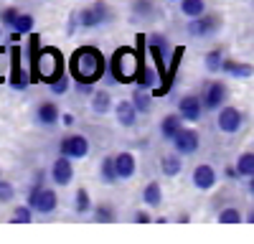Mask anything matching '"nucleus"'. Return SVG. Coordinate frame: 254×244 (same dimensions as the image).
<instances>
[{"mask_svg": "<svg viewBox=\"0 0 254 244\" xmlns=\"http://www.w3.org/2000/svg\"><path fill=\"white\" fill-rule=\"evenodd\" d=\"M115 117H117V122H120L122 127H135L140 112L132 105V99H122V102H117V105H115Z\"/></svg>", "mask_w": 254, "mask_h": 244, "instance_id": "2eb2a0df", "label": "nucleus"}, {"mask_svg": "<svg viewBox=\"0 0 254 244\" xmlns=\"http://www.w3.org/2000/svg\"><path fill=\"white\" fill-rule=\"evenodd\" d=\"M203 112L206 110H203L201 94H186L178 99V115L183 117V122H198Z\"/></svg>", "mask_w": 254, "mask_h": 244, "instance_id": "9d476101", "label": "nucleus"}, {"mask_svg": "<svg viewBox=\"0 0 254 244\" xmlns=\"http://www.w3.org/2000/svg\"><path fill=\"white\" fill-rule=\"evenodd\" d=\"M36 122H38L41 127H46V130L56 127L59 122H61V110H59L56 102H51V99L38 102V107H36Z\"/></svg>", "mask_w": 254, "mask_h": 244, "instance_id": "9b49d317", "label": "nucleus"}, {"mask_svg": "<svg viewBox=\"0 0 254 244\" xmlns=\"http://www.w3.org/2000/svg\"><path fill=\"white\" fill-rule=\"evenodd\" d=\"M99 176H102L104 183H110V186L120 181V176H117V166H115V155H104V158L99 160Z\"/></svg>", "mask_w": 254, "mask_h": 244, "instance_id": "393cba45", "label": "nucleus"}, {"mask_svg": "<svg viewBox=\"0 0 254 244\" xmlns=\"http://www.w3.org/2000/svg\"><path fill=\"white\" fill-rule=\"evenodd\" d=\"M13 198H15V188H13V183L0 178V203H10Z\"/></svg>", "mask_w": 254, "mask_h": 244, "instance_id": "4c0bfd02", "label": "nucleus"}, {"mask_svg": "<svg viewBox=\"0 0 254 244\" xmlns=\"http://www.w3.org/2000/svg\"><path fill=\"white\" fill-rule=\"evenodd\" d=\"M224 51L221 49H211L206 56H203V66L211 71V74H219L221 71V66H224Z\"/></svg>", "mask_w": 254, "mask_h": 244, "instance_id": "c756f323", "label": "nucleus"}, {"mask_svg": "<svg viewBox=\"0 0 254 244\" xmlns=\"http://www.w3.org/2000/svg\"><path fill=\"white\" fill-rule=\"evenodd\" d=\"M33 214H36V211L28 206V203H20V206L13 209L10 221H13V224H28V221H33Z\"/></svg>", "mask_w": 254, "mask_h": 244, "instance_id": "72a5a7b5", "label": "nucleus"}, {"mask_svg": "<svg viewBox=\"0 0 254 244\" xmlns=\"http://www.w3.org/2000/svg\"><path fill=\"white\" fill-rule=\"evenodd\" d=\"M178 221H181V224H186V221H190V216H188V214H181V216H178Z\"/></svg>", "mask_w": 254, "mask_h": 244, "instance_id": "c03bdc74", "label": "nucleus"}, {"mask_svg": "<svg viewBox=\"0 0 254 244\" xmlns=\"http://www.w3.org/2000/svg\"><path fill=\"white\" fill-rule=\"evenodd\" d=\"M0 38H3V26H0Z\"/></svg>", "mask_w": 254, "mask_h": 244, "instance_id": "49530a36", "label": "nucleus"}, {"mask_svg": "<svg viewBox=\"0 0 254 244\" xmlns=\"http://www.w3.org/2000/svg\"><path fill=\"white\" fill-rule=\"evenodd\" d=\"M147 51H150V59H153V66L163 81V87L155 89L153 94L155 97H163L173 89V79H171V69H168V38L163 33H150L147 36Z\"/></svg>", "mask_w": 254, "mask_h": 244, "instance_id": "7ed1b4c3", "label": "nucleus"}, {"mask_svg": "<svg viewBox=\"0 0 254 244\" xmlns=\"http://www.w3.org/2000/svg\"><path fill=\"white\" fill-rule=\"evenodd\" d=\"M76 92L84 97H92L94 94V84H87V81H76Z\"/></svg>", "mask_w": 254, "mask_h": 244, "instance_id": "ea45409f", "label": "nucleus"}, {"mask_svg": "<svg viewBox=\"0 0 254 244\" xmlns=\"http://www.w3.org/2000/svg\"><path fill=\"white\" fill-rule=\"evenodd\" d=\"M178 8L186 18H198L206 13V0H178Z\"/></svg>", "mask_w": 254, "mask_h": 244, "instance_id": "bb28decb", "label": "nucleus"}, {"mask_svg": "<svg viewBox=\"0 0 254 244\" xmlns=\"http://www.w3.org/2000/svg\"><path fill=\"white\" fill-rule=\"evenodd\" d=\"M92 209H94V203H92L89 191H87V188H79V191L74 193V211H76L79 216H84V214H89Z\"/></svg>", "mask_w": 254, "mask_h": 244, "instance_id": "cd10ccee", "label": "nucleus"}, {"mask_svg": "<svg viewBox=\"0 0 254 244\" xmlns=\"http://www.w3.org/2000/svg\"><path fill=\"white\" fill-rule=\"evenodd\" d=\"M74 122H76V117H74L71 112H61V125H64V127H71Z\"/></svg>", "mask_w": 254, "mask_h": 244, "instance_id": "a19ab883", "label": "nucleus"}, {"mask_svg": "<svg viewBox=\"0 0 254 244\" xmlns=\"http://www.w3.org/2000/svg\"><path fill=\"white\" fill-rule=\"evenodd\" d=\"M132 221H137V224H147V221H155L153 219V214L147 211V206L145 209H140V211H135V216H132Z\"/></svg>", "mask_w": 254, "mask_h": 244, "instance_id": "58836bf2", "label": "nucleus"}, {"mask_svg": "<svg viewBox=\"0 0 254 244\" xmlns=\"http://www.w3.org/2000/svg\"><path fill=\"white\" fill-rule=\"evenodd\" d=\"M107 71V59L97 46H79L69 59V74L74 81L97 84Z\"/></svg>", "mask_w": 254, "mask_h": 244, "instance_id": "f257e3e1", "label": "nucleus"}, {"mask_svg": "<svg viewBox=\"0 0 254 244\" xmlns=\"http://www.w3.org/2000/svg\"><path fill=\"white\" fill-rule=\"evenodd\" d=\"M216 127L224 132V135H237L242 127H244V115L242 110L231 107V105H224L216 115Z\"/></svg>", "mask_w": 254, "mask_h": 244, "instance_id": "6e6552de", "label": "nucleus"}, {"mask_svg": "<svg viewBox=\"0 0 254 244\" xmlns=\"http://www.w3.org/2000/svg\"><path fill=\"white\" fill-rule=\"evenodd\" d=\"M237 171H239V178H249V176H254V153H242L239 158H237Z\"/></svg>", "mask_w": 254, "mask_h": 244, "instance_id": "7c9ffc66", "label": "nucleus"}, {"mask_svg": "<svg viewBox=\"0 0 254 244\" xmlns=\"http://www.w3.org/2000/svg\"><path fill=\"white\" fill-rule=\"evenodd\" d=\"M51 181L56 183V186H69V183L74 181V160L69 155L59 153V158L51 166Z\"/></svg>", "mask_w": 254, "mask_h": 244, "instance_id": "f8f14e48", "label": "nucleus"}, {"mask_svg": "<svg viewBox=\"0 0 254 244\" xmlns=\"http://www.w3.org/2000/svg\"><path fill=\"white\" fill-rule=\"evenodd\" d=\"M89 140L79 135V132H71V135H64L61 142H59V153L61 155H69L71 160H79V158H87L89 155Z\"/></svg>", "mask_w": 254, "mask_h": 244, "instance_id": "0eeeda50", "label": "nucleus"}, {"mask_svg": "<svg viewBox=\"0 0 254 244\" xmlns=\"http://www.w3.org/2000/svg\"><path fill=\"white\" fill-rule=\"evenodd\" d=\"M247 221H249V224H254V209H252V211L247 214Z\"/></svg>", "mask_w": 254, "mask_h": 244, "instance_id": "a18cd8bd", "label": "nucleus"}, {"mask_svg": "<svg viewBox=\"0 0 254 244\" xmlns=\"http://www.w3.org/2000/svg\"><path fill=\"white\" fill-rule=\"evenodd\" d=\"M76 15H79V28H99V26H102V20H99V15H97L94 5L81 8Z\"/></svg>", "mask_w": 254, "mask_h": 244, "instance_id": "c85d7f7f", "label": "nucleus"}, {"mask_svg": "<svg viewBox=\"0 0 254 244\" xmlns=\"http://www.w3.org/2000/svg\"><path fill=\"white\" fill-rule=\"evenodd\" d=\"M66 66H64V56L59 49L54 46H41L38 56L33 59V76L38 81H44V84H51L54 79H59Z\"/></svg>", "mask_w": 254, "mask_h": 244, "instance_id": "20e7f679", "label": "nucleus"}, {"mask_svg": "<svg viewBox=\"0 0 254 244\" xmlns=\"http://www.w3.org/2000/svg\"><path fill=\"white\" fill-rule=\"evenodd\" d=\"M183 155L181 153H168V155H163L160 158V173L163 176H168V178H176V176H181V171H183V160H181Z\"/></svg>", "mask_w": 254, "mask_h": 244, "instance_id": "aec40b11", "label": "nucleus"}, {"mask_svg": "<svg viewBox=\"0 0 254 244\" xmlns=\"http://www.w3.org/2000/svg\"><path fill=\"white\" fill-rule=\"evenodd\" d=\"M0 81H3V74H0Z\"/></svg>", "mask_w": 254, "mask_h": 244, "instance_id": "09e8293b", "label": "nucleus"}, {"mask_svg": "<svg viewBox=\"0 0 254 244\" xmlns=\"http://www.w3.org/2000/svg\"><path fill=\"white\" fill-rule=\"evenodd\" d=\"M190 181H193V186L198 191H211V188L216 186L219 176H216V168L214 166H208V163H198V166L193 168V173H190Z\"/></svg>", "mask_w": 254, "mask_h": 244, "instance_id": "ddd939ff", "label": "nucleus"}, {"mask_svg": "<svg viewBox=\"0 0 254 244\" xmlns=\"http://www.w3.org/2000/svg\"><path fill=\"white\" fill-rule=\"evenodd\" d=\"M92 110L97 115H107L110 110H115V102H112V94L107 89H94L92 94Z\"/></svg>", "mask_w": 254, "mask_h": 244, "instance_id": "4be33fe9", "label": "nucleus"}, {"mask_svg": "<svg viewBox=\"0 0 254 244\" xmlns=\"http://www.w3.org/2000/svg\"><path fill=\"white\" fill-rule=\"evenodd\" d=\"M115 166H117V176L120 181H127V178H132L135 171H137V158L132 153H117L115 155Z\"/></svg>", "mask_w": 254, "mask_h": 244, "instance_id": "a211bd4d", "label": "nucleus"}, {"mask_svg": "<svg viewBox=\"0 0 254 244\" xmlns=\"http://www.w3.org/2000/svg\"><path fill=\"white\" fill-rule=\"evenodd\" d=\"M130 99H132V105L137 107V112H140V115H147V112L153 110V94L147 92L145 87H137V89L132 92V97H130Z\"/></svg>", "mask_w": 254, "mask_h": 244, "instance_id": "a878e982", "label": "nucleus"}, {"mask_svg": "<svg viewBox=\"0 0 254 244\" xmlns=\"http://www.w3.org/2000/svg\"><path fill=\"white\" fill-rule=\"evenodd\" d=\"M18 15H20V10H18L15 5L3 8V10H0V26L8 28V31H13V28H15V20H18Z\"/></svg>", "mask_w": 254, "mask_h": 244, "instance_id": "f704fd0d", "label": "nucleus"}, {"mask_svg": "<svg viewBox=\"0 0 254 244\" xmlns=\"http://www.w3.org/2000/svg\"><path fill=\"white\" fill-rule=\"evenodd\" d=\"M92 5H94V10H97V15L102 20V26H107V23H112V20H115V10L104 3V0H97V3H92Z\"/></svg>", "mask_w": 254, "mask_h": 244, "instance_id": "e433bc0d", "label": "nucleus"}, {"mask_svg": "<svg viewBox=\"0 0 254 244\" xmlns=\"http://www.w3.org/2000/svg\"><path fill=\"white\" fill-rule=\"evenodd\" d=\"M69 89H71V74H66V71H64L59 79H54L51 84H49V92H51V94H56V97L66 94Z\"/></svg>", "mask_w": 254, "mask_h": 244, "instance_id": "2f4dec72", "label": "nucleus"}, {"mask_svg": "<svg viewBox=\"0 0 254 244\" xmlns=\"http://www.w3.org/2000/svg\"><path fill=\"white\" fill-rule=\"evenodd\" d=\"M224 176H226L229 181H237V178H239V171H237V166H226Z\"/></svg>", "mask_w": 254, "mask_h": 244, "instance_id": "79ce46f5", "label": "nucleus"}, {"mask_svg": "<svg viewBox=\"0 0 254 244\" xmlns=\"http://www.w3.org/2000/svg\"><path fill=\"white\" fill-rule=\"evenodd\" d=\"M56 206H59V196H56V191L44 186V188L38 191V198H36V203H33V211L49 216V214L56 211Z\"/></svg>", "mask_w": 254, "mask_h": 244, "instance_id": "dca6fc26", "label": "nucleus"}, {"mask_svg": "<svg viewBox=\"0 0 254 244\" xmlns=\"http://www.w3.org/2000/svg\"><path fill=\"white\" fill-rule=\"evenodd\" d=\"M183 130V117L178 112H168L163 120H160V137L165 142H173V137Z\"/></svg>", "mask_w": 254, "mask_h": 244, "instance_id": "f3484780", "label": "nucleus"}, {"mask_svg": "<svg viewBox=\"0 0 254 244\" xmlns=\"http://www.w3.org/2000/svg\"><path fill=\"white\" fill-rule=\"evenodd\" d=\"M219 221H221V224H242L244 216H242V211H239L237 206H226V209L219 211Z\"/></svg>", "mask_w": 254, "mask_h": 244, "instance_id": "c9c22d12", "label": "nucleus"}, {"mask_svg": "<svg viewBox=\"0 0 254 244\" xmlns=\"http://www.w3.org/2000/svg\"><path fill=\"white\" fill-rule=\"evenodd\" d=\"M0 178H3V176H0Z\"/></svg>", "mask_w": 254, "mask_h": 244, "instance_id": "8fccbe9b", "label": "nucleus"}, {"mask_svg": "<svg viewBox=\"0 0 254 244\" xmlns=\"http://www.w3.org/2000/svg\"><path fill=\"white\" fill-rule=\"evenodd\" d=\"M132 15L135 20H147V18H153L158 13V5H155V0H132Z\"/></svg>", "mask_w": 254, "mask_h": 244, "instance_id": "5701e85b", "label": "nucleus"}, {"mask_svg": "<svg viewBox=\"0 0 254 244\" xmlns=\"http://www.w3.org/2000/svg\"><path fill=\"white\" fill-rule=\"evenodd\" d=\"M171 145H173V150L181 153V155H193V153L198 150V145H201V135H198V130L183 125V130L173 137Z\"/></svg>", "mask_w": 254, "mask_h": 244, "instance_id": "1a4fd4ad", "label": "nucleus"}, {"mask_svg": "<svg viewBox=\"0 0 254 244\" xmlns=\"http://www.w3.org/2000/svg\"><path fill=\"white\" fill-rule=\"evenodd\" d=\"M168 3H178V0H168Z\"/></svg>", "mask_w": 254, "mask_h": 244, "instance_id": "de8ad7c7", "label": "nucleus"}, {"mask_svg": "<svg viewBox=\"0 0 254 244\" xmlns=\"http://www.w3.org/2000/svg\"><path fill=\"white\" fill-rule=\"evenodd\" d=\"M221 71L224 74H229L231 79H249L252 74H254V66L252 64H242V61H237V59H224V66H221Z\"/></svg>", "mask_w": 254, "mask_h": 244, "instance_id": "6ab92c4d", "label": "nucleus"}, {"mask_svg": "<svg viewBox=\"0 0 254 244\" xmlns=\"http://www.w3.org/2000/svg\"><path fill=\"white\" fill-rule=\"evenodd\" d=\"M249 193L254 196V176H249Z\"/></svg>", "mask_w": 254, "mask_h": 244, "instance_id": "37998d69", "label": "nucleus"}, {"mask_svg": "<svg viewBox=\"0 0 254 244\" xmlns=\"http://www.w3.org/2000/svg\"><path fill=\"white\" fill-rule=\"evenodd\" d=\"M33 28H36V18H33L31 13H20L13 31H18L20 36H28V33H33Z\"/></svg>", "mask_w": 254, "mask_h": 244, "instance_id": "473e14b6", "label": "nucleus"}, {"mask_svg": "<svg viewBox=\"0 0 254 244\" xmlns=\"http://www.w3.org/2000/svg\"><path fill=\"white\" fill-rule=\"evenodd\" d=\"M8 81H10V87L18 89V92H23L28 87V74L20 69V46L18 44L10 49V79Z\"/></svg>", "mask_w": 254, "mask_h": 244, "instance_id": "4468645a", "label": "nucleus"}, {"mask_svg": "<svg viewBox=\"0 0 254 244\" xmlns=\"http://www.w3.org/2000/svg\"><path fill=\"white\" fill-rule=\"evenodd\" d=\"M229 99V89L224 81H208L201 92V102H203V110L206 112H219Z\"/></svg>", "mask_w": 254, "mask_h": 244, "instance_id": "39448f33", "label": "nucleus"}, {"mask_svg": "<svg viewBox=\"0 0 254 244\" xmlns=\"http://www.w3.org/2000/svg\"><path fill=\"white\" fill-rule=\"evenodd\" d=\"M92 219L97 221V224H112V221H117V209L112 206V203H97V206L92 209Z\"/></svg>", "mask_w": 254, "mask_h": 244, "instance_id": "b1692460", "label": "nucleus"}, {"mask_svg": "<svg viewBox=\"0 0 254 244\" xmlns=\"http://www.w3.org/2000/svg\"><path fill=\"white\" fill-rule=\"evenodd\" d=\"M142 201L147 209H158L163 203V186L158 181H147L145 188H142Z\"/></svg>", "mask_w": 254, "mask_h": 244, "instance_id": "412c9836", "label": "nucleus"}, {"mask_svg": "<svg viewBox=\"0 0 254 244\" xmlns=\"http://www.w3.org/2000/svg\"><path fill=\"white\" fill-rule=\"evenodd\" d=\"M219 28H221V18L216 13H203L198 18L188 20V36L193 38H211Z\"/></svg>", "mask_w": 254, "mask_h": 244, "instance_id": "423d86ee", "label": "nucleus"}, {"mask_svg": "<svg viewBox=\"0 0 254 244\" xmlns=\"http://www.w3.org/2000/svg\"><path fill=\"white\" fill-rule=\"evenodd\" d=\"M147 46V36L140 33L137 36V54L132 49H117L110 59V76L120 84H127V81H135L137 74H140V56H142V49Z\"/></svg>", "mask_w": 254, "mask_h": 244, "instance_id": "f03ea898", "label": "nucleus"}]
</instances>
